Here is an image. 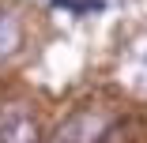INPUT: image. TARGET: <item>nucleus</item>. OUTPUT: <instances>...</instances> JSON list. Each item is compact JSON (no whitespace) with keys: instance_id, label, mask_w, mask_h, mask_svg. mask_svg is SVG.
<instances>
[{"instance_id":"7ed1b4c3","label":"nucleus","mask_w":147,"mask_h":143,"mask_svg":"<svg viewBox=\"0 0 147 143\" xmlns=\"http://www.w3.org/2000/svg\"><path fill=\"white\" fill-rule=\"evenodd\" d=\"M19 42H23V23H19V15L8 11V8H0V64L19 49Z\"/></svg>"},{"instance_id":"f03ea898","label":"nucleus","mask_w":147,"mask_h":143,"mask_svg":"<svg viewBox=\"0 0 147 143\" xmlns=\"http://www.w3.org/2000/svg\"><path fill=\"white\" fill-rule=\"evenodd\" d=\"M0 143H38V124L26 109L0 113Z\"/></svg>"},{"instance_id":"f257e3e1","label":"nucleus","mask_w":147,"mask_h":143,"mask_svg":"<svg viewBox=\"0 0 147 143\" xmlns=\"http://www.w3.org/2000/svg\"><path fill=\"white\" fill-rule=\"evenodd\" d=\"M109 128H113L109 113L87 109V113H76L72 121H64V128L57 132V143H102Z\"/></svg>"},{"instance_id":"20e7f679","label":"nucleus","mask_w":147,"mask_h":143,"mask_svg":"<svg viewBox=\"0 0 147 143\" xmlns=\"http://www.w3.org/2000/svg\"><path fill=\"white\" fill-rule=\"evenodd\" d=\"M132 64H136V75H140V72L147 68V42H143V45H140V49L132 53ZM143 83H147V75H143Z\"/></svg>"}]
</instances>
